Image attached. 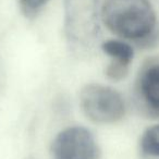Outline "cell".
Instances as JSON below:
<instances>
[{"label":"cell","mask_w":159,"mask_h":159,"mask_svg":"<svg viewBox=\"0 0 159 159\" xmlns=\"http://www.w3.org/2000/svg\"><path fill=\"white\" fill-rule=\"evenodd\" d=\"M107 29L120 38L149 44L157 33V14L149 0H106L100 10Z\"/></svg>","instance_id":"1"},{"label":"cell","mask_w":159,"mask_h":159,"mask_svg":"<svg viewBox=\"0 0 159 159\" xmlns=\"http://www.w3.org/2000/svg\"><path fill=\"white\" fill-rule=\"evenodd\" d=\"M64 33L77 55L91 52L100 36L99 0H63Z\"/></svg>","instance_id":"2"},{"label":"cell","mask_w":159,"mask_h":159,"mask_svg":"<svg viewBox=\"0 0 159 159\" xmlns=\"http://www.w3.org/2000/svg\"><path fill=\"white\" fill-rule=\"evenodd\" d=\"M80 105L91 121L99 124H112L120 121L125 113L122 96L107 85L91 83L81 89Z\"/></svg>","instance_id":"3"},{"label":"cell","mask_w":159,"mask_h":159,"mask_svg":"<svg viewBox=\"0 0 159 159\" xmlns=\"http://www.w3.org/2000/svg\"><path fill=\"white\" fill-rule=\"evenodd\" d=\"M51 155L53 159H98L99 149L87 129L70 126L53 139Z\"/></svg>","instance_id":"4"},{"label":"cell","mask_w":159,"mask_h":159,"mask_svg":"<svg viewBox=\"0 0 159 159\" xmlns=\"http://www.w3.org/2000/svg\"><path fill=\"white\" fill-rule=\"evenodd\" d=\"M102 49L110 58V63L106 68V75L116 82L123 80L128 75L134 57L132 46L121 39H108L102 44Z\"/></svg>","instance_id":"5"},{"label":"cell","mask_w":159,"mask_h":159,"mask_svg":"<svg viewBox=\"0 0 159 159\" xmlns=\"http://www.w3.org/2000/svg\"><path fill=\"white\" fill-rule=\"evenodd\" d=\"M137 89L143 102L154 112L159 113V64H152L141 73Z\"/></svg>","instance_id":"6"},{"label":"cell","mask_w":159,"mask_h":159,"mask_svg":"<svg viewBox=\"0 0 159 159\" xmlns=\"http://www.w3.org/2000/svg\"><path fill=\"white\" fill-rule=\"evenodd\" d=\"M141 149L148 156L159 157V124L150 126L143 133Z\"/></svg>","instance_id":"7"},{"label":"cell","mask_w":159,"mask_h":159,"mask_svg":"<svg viewBox=\"0 0 159 159\" xmlns=\"http://www.w3.org/2000/svg\"><path fill=\"white\" fill-rule=\"evenodd\" d=\"M50 0H19L20 10L25 18H35Z\"/></svg>","instance_id":"8"}]
</instances>
